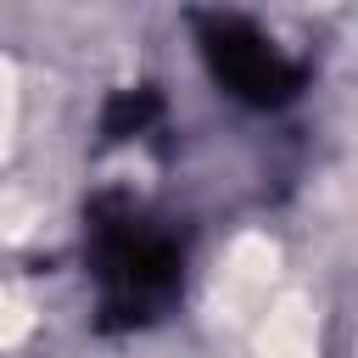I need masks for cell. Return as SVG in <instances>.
I'll return each mask as SVG.
<instances>
[{
	"label": "cell",
	"mask_w": 358,
	"mask_h": 358,
	"mask_svg": "<svg viewBox=\"0 0 358 358\" xmlns=\"http://www.w3.org/2000/svg\"><path fill=\"white\" fill-rule=\"evenodd\" d=\"M84 263L95 280V324L106 336L145 330L173 313L185 291V241L168 218L123 190H101L84 207Z\"/></svg>",
	"instance_id": "6da1fadb"
},
{
	"label": "cell",
	"mask_w": 358,
	"mask_h": 358,
	"mask_svg": "<svg viewBox=\"0 0 358 358\" xmlns=\"http://www.w3.org/2000/svg\"><path fill=\"white\" fill-rule=\"evenodd\" d=\"M196 45H201V62L213 73V84L224 95H235L241 106H257V112H274V106H291L302 90H308V67L280 50L252 17L241 11H196Z\"/></svg>",
	"instance_id": "7a4b0ae2"
},
{
	"label": "cell",
	"mask_w": 358,
	"mask_h": 358,
	"mask_svg": "<svg viewBox=\"0 0 358 358\" xmlns=\"http://www.w3.org/2000/svg\"><path fill=\"white\" fill-rule=\"evenodd\" d=\"M157 123H162V95H157L151 84H129V90H117V95L106 101V112H101V140H106V145H123V140L151 134Z\"/></svg>",
	"instance_id": "3957f363"
}]
</instances>
